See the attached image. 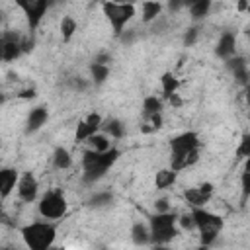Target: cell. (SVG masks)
Returning a JSON list of instances; mask_svg holds the SVG:
<instances>
[{
    "label": "cell",
    "instance_id": "cell-1",
    "mask_svg": "<svg viewBox=\"0 0 250 250\" xmlns=\"http://www.w3.org/2000/svg\"><path fill=\"white\" fill-rule=\"evenodd\" d=\"M199 160V137L193 131L176 135L170 141V168L176 172L193 166Z\"/></svg>",
    "mask_w": 250,
    "mask_h": 250
},
{
    "label": "cell",
    "instance_id": "cell-2",
    "mask_svg": "<svg viewBox=\"0 0 250 250\" xmlns=\"http://www.w3.org/2000/svg\"><path fill=\"white\" fill-rule=\"evenodd\" d=\"M119 154H121V152H119L115 146H111V148H107V150H104V152L94 150V148L84 150V154H82V170H84L82 178H84V182L94 184V182H98L102 176H105V172L117 162Z\"/></svg>",
    "mask_w": 250,
    "mask_h": 250
},
{
    "label": "cell",
    "instance_id": "cell-3",
    "mask_svg": "<svg viewBox=\"0 0 250 250\" xmlns=\"http://www.w3.org/2000/svg\"><path fill=\"white\" fill-rule=\"evenodd\" d=\"M20 234L27 248L31 250H47L53 246L57 238V229L53 223L47 221H33L20 229Z\"/></svg>",
    "mask_w": 250,
    "mask_h": 250
},
{
    "label": "cell",
    "instance_id": "cell-4",
    "mask_svg": "<svg viewBox=\"0 0 250 250\" xmlns=\"http://www.w3.org/2000/svg\"><path fill=\"white\" fill-rule=\"evenodd\" d=\"M191 213L195 217V227L199 230V240L203 246H211L215 244L217 236L223 230V219L203 207H191Z\"/></svg>",
    "mask_w": 250,
    "mask_h": 250
},
{
    "label": "cell",
    "instance_id": "cell-5",
    "mask_svg": "<svg viewBox=\"0 0 250 250\" xmlns=\"http://www.w3.org/2000/svg\"><path fill=\"white\" fill-rule=\"evenodd\" d=\"M178 217L172 211L156 213L148 221L150 229V242L152 244H168L176 234H178Z\"/></svg>",
    "mask_w": 250,
    "mask_h": 250
},
{
    "label": "cell",
    "instance_id": "cell-6",
    "mask_svg": "<svg viewBox=\"0 0 250 250\" xmlns=\"http://www.w3.org/2000/svg\"><path fill=\"white\" fill-rule=\"evenodd\" d=\"M102 10H104V16L107 18L111 29L115 35H121L125 25L133 20L135 16V6L131 2H125V4H119V2H113V0H104L102 2Z\"/></svg>",
    "mask_w": 250,
    "mask_h": 250
},
{
    "label": "cell",
    "instance_id": "cell-7",
    "mask_svg": "<svg viewBox=\"0 0 250 250\" xmlns=\"http://www.w3.org/2000/svg\"><path fill=\"white\" fill-rule=\"evenodd\" d=\"M66 213V199L61 189H49L39 199V215L47 221L61 219Z\"/></svg>",
    "mask_w": 250,
    "mask_h": 250
},
{
    "label": "cell",
    "instance_id": "cell-8",
    "mask_svg": "<svg viewBox=\"0 0 250 250\" xmlns=\"http://www.w3.org/2000/svg\"><path fill=\"white\" fill-rule=\"evenodd\" d=\"M16 4H18V6L21 8V12L25 14L27 23H29L31 29H35V27L41 23V20H43L47 8L51 6L49 0H16Z\"/></svg>",
    "mask_w": 250,
    "mask_h": 250
},
{
    "label": "cell",
    "instance_id": "cell-9",
    "mask_svg": "<svg viewBox=\"0 0 250 250\" xmlns=\"http://www.w3.org/2000/svg\"><path fill=\"white\" fill-rule=\"evenodd\" d=\"M23 53L21 49V37L16 33H4L2 37V43H0V55H2V61L10 62V61H16L20 55Z\"/></svg>",
    "mask_w": 250,
    "mask_h": 250
},
{
    "label": "cell",
    "instance_id": "cell-10",
    "mask_svg": "<svg viewBox=\"0 0 250 250\" xmlns=\"http://www.w3.org/2000/svg\"><path fill=\"white\" fill-rule=\"evenodd\" d=\"M37 191H39L37 178L31 172H23L20 176V182H18V195H20V199L25 201V203H31V201H35Z\"/></svg>",
    "mask_w": 250,
    "mask_h": 250
},
{
    "label": "cell",
    "instance_id": "cell-11",
    "mask_svg": "<svg viewBox=\"0 0 250 250\" xmlns=\"http://www.w3.org/2000/svg\"><path fill=\"white\" fill-rule=\"evenodd\" d=\"M211 195H213V184H209V182L184 191V197L189 203V207H205V203H209Z\"/></svg>",
    "mask_w": 250,
    "mask_h": 250
},
{
    "label": "cell",
    "instance_id": "cell-12",
    "mask_svg": "<svg viewBox=\"0 0 250 250\" xmlns=\"http://www.w3.org/2000/svg\"><path fill=\"white\" fill-rule=\"evenodd\" d=\"M100 127H102V115H100V113H90L86 119H82V121L76 125L74 139H76L78 143H84V141H88L94 133H98Z\"/></svg>",
    "mask_w": 250,
    "mask_h": 250
},
{
    "label": "cell",
    "instance_id": "cell-13",
    "mask_svg": "<svg viewBox=\"0 0 250 250\" xmlns=\"http://www.w3.org/2000/svg\"><path fill=\"white\" fill-rule=\"evenodd\" d=\"M236 53V35L232 31H223L219 41H217V47H215V55L223 61L234 57Z\"/></svg>",
    "mask_w": 250,
    "mask_h": 250
},
{
    "label": "cell",
    "instance_id": "cell-14",
    "mask_svg": "<svg viewBox=\"0 0 250 250\" xmlns=\"http://www.w3.org/2000/svg\"><path fill=\"white\" fill-rule=\"evenodd\" d=\"M18 182H20V176L14 168H2L0 170V197L8 199L12 189L18 188Z\"/></svg>",
    "mask_w": 250,
    "mask_h": 250
},
{
    "label": "cell",
    "instance_id": "cell-15",
    "mask_svg": "<svg viewBox=\"0 0 250 250\" xmlns=\"http://www.w3.org/2000/svg\"><path fill=\"white\" fill-rule=\"evenodd\" d=\"M227 62V68L232 72V76L236 78V82H240V84H248V66H246V61L242 59V57H230V59H227L225 61Z\"/></svg>",
    "mask_w": 250,
    "mask_h": 250
},
{
    "label": "cell",
    "instance_id": "cell-16",
    "mask_svg": "<svg viewBox=\"0 0 250 250\" xmlns=\"http://www.w3.org/2000/svg\"><path fill=\"white\" fill-rule=\"evenodd\" d=\"M47 119H49L47 107H43V105H37V107H33V109L29 111V115H27L25 131H27V133H35V131H39V129L45 125V121H47Z\"/></svg>",
    "mask_w": 250,
    "mask_h": 250
},
{
    "label": "cell",
    "instance_id": "cell-17",
    "mask_svg": "<svg viewBox=\"0 0 250 250\" xmlns=\"http://www.w3.org/2000/svg\"><path fill=\"white\" fill-rule=\"evenodd\" d=\"M186 8L191 16V20H201L211 10V0H186Z\"/></svg>",
    "mask_w": 250,
    "mask_h": 250
},
{
    "label": "cell",
    "instance_id": "cell-18",
    "mask_svg": "<svg viewBox=\"0 0 250 250\" xmlns=\"http://www.w3.org/2000/svg\"><path fill=\"white\" fill-rule=\"evenodd\" d=\"M53 166L57 170H68L72 166V156L64 146H57L53 150Z\"/></svg>",
    "mask_w": 250,
    "mask_h": 250
},
{
    "label": "cell",
    "instance_id": "cell-19",
    "mask_svg": "<svg viewBox=\"0 0 250 250\" xmlns=\"http://www.w3.org/2000/svg\"><path fill=\"white\" fill-rule=\"evenodd\" d=\"M174 182H176V170L174 168H162L156 172V178H154L156 189H168L170 186H174Z\"/></svg>",
    "mask_w": 250,
    "mask_h": 250
},
{
    "label": "cell",
    "instance_id": "cell-20",
    "mask_svg": "<svg viewBox=\"0 0 250 250\" xmlns=\"http://www.w3.org/2000/svg\"><path fill=\"white\" fill-rule=\"evenodd\" d=\"M143 21L145 23H150L152 20H156L162 12V4L158 0H145L143 2Z\"/></svg>",
    "mask_w": 250,
    "mask_h": 250
},
{
    "label": "cell",
    "instance_id": "cell-21",
    "mask_svg": "<svg viewBox=\"0 0 250 250\" xmlns=\"http://www.w3.org/2000/svg\"><path fill=\"white\" fill-rule=\"evenodd\" d=\"M131 238L135 244H148L150 242V229L143 223H135L131 229Z\"/></svg>",
    "mask_w": 250,
    "mask_h": 250
},
{
    "label": "cell",
    "instance_id": "cell-22",
    "mask_svg": "<svg viewBox=\"0 0 250 250\" xmlns=\"http://www.w3.org/2000/svg\"><path fill=\"white\" fill-rule=\"evenodd\" d=\"M154 113H162V100L156 96H148L143 100V117H148Z\"/></svg>",
    "mask_w": 250,
    "mask_h": 250
},
{
    "label": "cell",
    "instance_id": "cell-23",
    "mask_svg": "<svg viewBox=\"0 0 250 250\" xmlns=\"http://www.w3.org/2000/svg\"><path fill=\"white\" fill-rule=\"evenodd\" d=\"M102 127H104V131H105L109 137H113V139H123V137H125V125H123L119 119H107Z\"/></svg>",
    "mask_w": 250,
    "mask_h": 250
},
{
    "label": "cell",
    "instance_id": "cell-24",
    "mask_svg": "<svg viewBox=\"0 0 250 250\" xmlns=\"http://www.w3.org/2000/svg\"><path fill=\"white\" fill-rule=\"evenodd\" d=\"M88 143H90V148L100 150V152H104V150L111 148V143H109L107 133H94V135L88 139Z\"/></svg>",
    "mask_w": 250,
    "mask_h": 250
},
{
    "label": "cell",
    "instance_id": "cell-25",
    "mask_svg": "<svg viewBox=\"0 0 250 250\" xmlns=\"http://www.w3.org/2000/svg\"><path fill=\"white\" fill-rule=\"evenodd\" d=\"M160 82H162V94H164L166 98H170L172 94H176V90H178V86H180V80H178L174 74H170V72L162 74Z\"/></svg>",
    "mask_w": 250,
    "mask_h": 250
},
{
    "label": "cell",
    "instance_id": "cell-26",
    "mask_svg": "<svg viewBox=\"0 0 250 250\" xmlns=\"http://www.w3.org/2000/svg\"><path fill=\"white\" fill-rule=\"evenodd\" d=\"M90 72H92V80L94 84H104L109 76V66L107 64H100V62H94L90 66Z\"/></svg>",
    "mask_w": 250,
    "mask_h": 250
},
{
    "label": "cell",
    "instance_id": "cell-27",
    "mask_svg": "<svg viewBox=\"0 0 250 250\" xmlns=\"http://www.w3.org/2000/svg\"><path fill=\"white\" fill-rule=\"evenodd\" d=\"M76 20L70 18V16H64L62 21H61V35H62V41H70V37L74 35L76 31Z\"/></svg>",
    "mask_w": 250,
    "mask_h": 250
},
{
    "label": "cell",
    "instance_id": "cell-28",
    "mask_svg": "<svg viewBox=\"0 0 250 250\" xmlns=\"http://www.w3.org/2000/svg\"><path fill=\"white\" fill-rule=\"evenodd\" d=\"M248 156H250V133H244L236 146V158H248Z\"/></svg>",
    "mask_w": 250,
    "mask_h": 250
},
{
    "label": "cell",
    "instance_id": "cell-29",
    "mask_svg": "<svg viewBox=\"0 0 250 250\" xmlns=\"http://www.w3.org/2000/svg\"><path fill=\"white\" fill-rule=\"evenodd\" d=\"M111 201H113V195L107 193V191H104V193H96V195H92L90 205H92V207H105V205H109Z\"/></svg>",
    "mask_w": 250,
    "mask_h": 250
},
{
    "label": "cell",
    "instance_id": "cell-30",
    "mask_svg": "<svg viewBox=\"0 0 250 250\" xmlns=\"http://www.w3.org/2000/svg\"><path fill=\"white\" fill-rule=\"evenodd\" d=\"M178 225H180L184 230H195V229H197V227H195V217H193L191 211L186 213V215H180V217H178Z\"/></svg>",
    "mask_w": 250,
    "mask_h": 250
},
{
    "label": "cell",
    "instance_id": "cell-31",
    "mask_svg": "<svg viewBox=\"0 0 250 250\" xmlns=\"http://www.w3.org/2000/svg\"><path fill=\"white\" fill-rule=\"evenodd\" d=\"M240 188H242V203L250 197V172L244 170L240 176Z\"/></svg>",
    "mask_w": 250,
    "mask_h": 250
},
{
    "label": "cell",
    "instance_id": "cell-32",
    "mask_svg": "<svg viewBox=\"0 0 250 250\" xmlns=\"http://www.w3.org/2000/svg\"><path fill=\"white\" fill-rule=\"evenodd\" d=\"M197 35H199V29H197V27H189V29L186 31V35H184V43H186L188 47L193 45L195 39H197Z\"/></svg>",
    "mask_w": 250,
    "mask_h": 250
},
{
    "label": "cell",
    "instance_id": "cell-33",
    "mask_svg": "<svg viewBox=\"0 0 250 250\" xmlns=\"http://www.w3.org/2000/svg\"><path fill=\"white\" fill-rule=\"evenodd\" d=\"M168 10L172 12V14H176V12H180L182 8H186V0H168Z\"/></svg>",
    "mask_w": 250,
    "mask_h": 250
},
{
    "label": "cell",
    "instance_id": "cell-34",
    "mask_svg": "<svg viewBox=\"0 0 250 250\" xmlns=\"http://www.w3.org/2000/svg\"><path fill=\"white\" fill-rule=\"evenodd\" d=\"M154 209H156V213H164V211H170V205H168V199H156L154 201Z\"/></svg>",
    "mask_w": 250,
    "mask_h": 250
},
{
    "label": "cell",
    "instance_id": "cell-35",
    "mask_svg": "<svg viewBox=\"0 0 250 250\" xmlns=\"http://www.w3.org/2000/svg\"><path fill=\"white\" fill-rule=\"evenodd\" d=\"M21 49H23V53H29V51L33 49V39H29V37H21Z\"/></svg>",
    "mask_w": 250,
    "mask_h": 250
},
{
    "label": "cell",
    "instance_id": "cell-36",
    "mask_svg": "<svg viewBox=\"0 0 250 250\" xmlns=\"http://www.w3.org/2000/svg\"><path fill=\"white\" fill-rule=\"evenodd\" d=\"M109 59H111V57H109L107 53H100V55L96 57V61H94V62H100V64H107V62H109Z\"/></svg>",
    "mask_w": 250,
    "mask_h": 250
},
{
    "label": "cell",
    "instance_id": "cell-37",
    "mask_svg": "<svg viewBox=\"0 0 250 250\" xmlns=\"http://www.w3.org/2000/svg\"><path fill=\"white\" fill-rule=\"evenodd\" d=\"M18 96H20V98H25V100H29V98H35V90H33V88H31V90H21Z\"/></svg>",
    "mask_w": 250,
    "mask_h": 250
},
{
    "label": "cell",
    "instance_id": "cell-38",
    "mask_svg": "<svg viewBox=\"0 0 250 250\" xmlns=\"http://www.w3.org/2000/svg\"><path fill=\"white\" fill-rule=\"evenodd\" d=\"M168 100H170V104H172V105H176V107H180V105H182V100L178 98V94H172Z\"/></svg>",
    "mask_w": 250,
    "mask_h": 250
},
{
    "label": "cell",
    "instance_id": "cell-39",
    "mask_svg": "<svg viewBox=\"0 0 250 250\" xmlns=\"http://www.w3.org/2000/svg\"><path fill=\"white\" fill-rule=\"evenodd\" d=\"M250 6V0H238V12H246Z\"/></svg>",
    "mask_w": 250,
    "mask_h": 250
},
{
    "label": "cell",
    "instance_id": "cell-40",
    "mask_svg": "<svg viewBox=\"0 0 250 250\" xmlns=\"http://www.w3.org/2000/svg\"><path fill=\"white\" fill-rule=\"evenodd\" d=\"M246 102L250 104V84H246Z\"/></svg>",
    "mask_w": 250,
    "mask_h": 250
},
{
    "label": "cell",
    "instance_id": "cell-41",
    "mask_svg": "<svg viewBox=\"0 0 250 250\" xmlns=\"http://www.w3.org/2000/svg\"><path fill=\"white\" fill-rule=\"evenodd\" d=\"M244 170H248L250 172V156L246 158V162H244Z\"/></svg>",
    "mask_w": 250,
    "mask_h": 250
},
{
    "label": "cell",
    "instance_id": "cell-42",
    "mask_svg": "<svg viewBox=\"0 0 250 250\" xmlns=\"http://www.w3.org/2000/svg\"><path fill=\"white\" fill-rule=\"evenodd\" d=\"M113 2H119V4H125V2H129V0H113Z\"/></svg>",
    "mask_w": 250,
    "mask_h": 250
},
{
    "label": "cell",
    "instance_id": "cell-43",
    "mask_svg": "<svg viewBox=\"0 0 250 250\" xmlns=\"http://www.w3.org/2000/svg\"><path fill=\"white\" fill-rule=\"evenodd\" d=\"M248 84H250V70H248Z\"/></svg>",
    "mask_w": 250,
    "mask_h": 250
},
{
    "label": "cell",
    "instance_id": "cell-44",
    "mask_svg": "<svg viewBox=\"0 0 250 250\" xmlns=\"http://www.w3.org/2000/svg\"><path fill=\"white\" fill-rule=\"evenodd\" d=\"M49 2H51V4H53V2H55V0H49Z\"/></svg>",
    "mask_w": 250,
    "mask_h": 250
}]
</instances>
